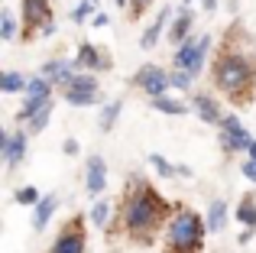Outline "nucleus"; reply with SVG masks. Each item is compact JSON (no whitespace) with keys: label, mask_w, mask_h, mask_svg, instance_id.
Wrapping results in <instances>:
<instances>
[{"label":"nucleus","mask_w":256,"mask_h":253,"mask_svg":"<svg viewBox=\"0 0 256 253\" xmlns=\"http://www.w3.org/2000/svg\"><path fill=\"white\" fill-rule=\"evenodd\" d=\"M150 166L156 169V176H162V178H172L175 172H178V166H172L166 156H159V152H150Z\"/></svg>","instance_id":"21"},{"label":"nucleus","mask_w":256,"mask_h":253,"mask_svg":"<svg viewBox=\"0 0 256 253\" xmlns=\"http://www.w3.org/2000/svg\"><path fill=\"white\" fill-rule=\"evenodd\" d=\"M75 65H82V68H110V65H107V58L100 56V52L94 49L91 42H82V46H78V58H75Z\"/></svg>","instance_id":"10"},{"label":"nucleus","mask_w":256,"mask_h":253,"mask_svg":"<svg viewBox=\"0 0 256 253\" xmlns=\"http://www.w3.org/2000/svg\"><path fill=\"white\" fill-rule=\"evenodd\" d=\"M150 101H152V108H156V110H162V114H175V117L188 114V104H185V101H175V98L159 94V98H150Z\"/></svg>","instance_id":"17"},{"label":"nucleus","mask_w":256,"mask_h":253,"mask_svg":"<svg viewBox=\"0 0 256 253\" xmlns=\"http://www.w3.org/2000/svg\"><path fill=\"white\" fill-rule=\"evenodd\" d=\"M192 72H185V68H175L172 72V88H178V91H188L192 88Z\"/></svg>","instance_id":"29"},{"label":"nucleus","mask_w":256,"mask_h":253,"mask_svg":"<svg viewBox=\"0 0 256 253\" xmlns=\"http://www.w3.org/2000/svg\"><path fill=\"white\" fill-rule=\"evenodd\" d=\"M136 84L150 98H159V94H166V91L172 88V75H169V72H162V68H156V65H146V68L136 75Z\"/></svg>","instance_id":"4"},{"label":"nucleus","mask_w":256,"mask_h":253,"mask_svg":"<svg viewBox=\"0 0 256 253\" xmlns=\"http://www.w3.org/2000/svg\"><path fill=\"white\" fill-rule=\"evenodd\" d=\"M107 218H110V208H107V202H94V208H91V221L98 224V228H104Z\"/></svg>","instance_id":"30"},{"label":"nucleus","mask_w":256,"mask_h":253,"mask_svg":"<svg viewBox=\"0 0 256 253\" xmlns=\"http://www.w3.org/2000/svg\"><path fill=\"white\" fill-rule=\"evenodd\" d=\"M42 75L49 78L52 84H68L72 78H75V65L65 62V58H52V62L42 65Z\"/></svg>","instance_id":"6"},{"label":"nucleus","mask_w":256,"mask_h":253,"mask_svg":"<svg viewBox=\"0 0 256 253\" xmlns=\"http://www.w3.org/2000/svg\"><path fill=\"white\" fill-rule=\"evenodd\" d=\"M194 110L204 124H220V110H218V101L208 94H194Z\"/></svg>","instance_id":"14"},{"label":"nucleus","mask_w":256,"mask_h":253,"mask_svg":"<svg viewBox=\"0 0 256 253\" xmlns=\"http://www.w3.org/2000/svg\"><path fill=\"white\" fill-rule=\"evenodd\" d=\"M234 218H237L244 228H256V202L253 198H244V202L237 204V211H234Z\"/></svg>","instance_id":"19"},{"label":"nucleus","mask_w":256,"mask_h":253,"mask_svg":"<svg viewBox=\"0 0 256 253\" xmlns=\"http://www.w3.org/2000/svg\"><path fill=\"white\" fill-rule=\"evenodd\" d=\"M56 208H58V198H56V195H46L42 202L36 204V218H32V228H36V230H46V228H49V218L56 214Z\"/></svg>","instance_id":"13"},{"label":"nucleus","mask_w":256,"mask_h":253,"mask_svg":"<svg viewBox=\"0 0 256 253\" xmlns=\"http://www.w3.org/2000/svg\"><path fill=\"white\" fill-rule=\"evenodd\" d=\"M246 152H250V159H256V140L250 143V150H246Z\"/></svg>","instance_id":"36"},{"label":"nucleus","mask_w":256,"mask_h":253,"mask_svg":"<svg viewBox=\"0 0 256 253\" xmlns=\"http://www.w3.org/2000/svg\"><path fill=\"white\" fill-rule=\"evenodd\" d=\"M208 234H220L227 224V204L224 202H211V208H208Z\"/></svg>","instance_id":"15"},{"label":"nucleus","mask_w":256,"mask_h":253,"mask_svg":"<svg viewBox=\"0 0 256 253\" xmlns=\"http://www.w3.org/2000/svg\"><path fill=\"white\" fill-rule=\"evenodd\" d=\"M166 208L169 204L159 198V192H152L150 185H143L136 178L133 192H126V204H124V230L136 240H150L156 234V228L162 224Z\"/></svg>","instance_id":"1"},{"label":"nucleus","mask_w":256,"mask_h":253,"mask_svg":"<svg viewBox=\"0 0 256 253\" xmlns=\"http://www.w3.org/2000/svg\"><path fill=\"white\" fill-rule=\"evenodd\" d=\"M192 23H194V13L192 10H182V16L172 23V32H169V39L175 46H182L188 39V32H192Z\"/></svg>","instance_id":"16"},{"label":"nucleus","mask_w":256,"mask_h":253,"mask_svg":"<svg viewBox=\"0 0 256 253\" xmlns=\"http://www.w3.org/2000/svg\"><path fill=\"white\" fill-rule=\"evenodd\" d=\"M107 23H110V16H107V13H98V16L91 20V26H107Z\"/></svg>","instance_id":"34"},{"label":"nucleus","mask_w":256,"mask_h":253,"mask_svg":"<svg viewBox=\"0 0 256 253\" xmlns=\"http://www.w3.org/2000/svg\"><path fill=\"white\" fill-rule=\"evenodd\" d=\"M201 4H204V10H208V13H211V10H214V6H218V0H201Z\"/></svg>","instance_id":"35"},{"label":"nucleus","mask_w":256,"mask_h":253,"mask_svg":"<svg viewBox=\"0 0 256 253\" xmlns=\"http://www.w3.org/2000/svg\"><path fill=\"white\" fill-rule=\"evenodd\" d=\"M150 4H152V0H133V16H140V13H143Z\"/></svg>","instance_id":"32"},{"label":"nucleus","mask_w":256,"mask_h":253,"mask_svg":"<svg viewBox=\"0 0 256 253\" xmlns=\"http://www.w3.org/2000/svg\"><path fill=\"white\" fill-rule=\"evenodd\" d=\"M208 224L194 211H178L169 221V250L172 253H198Z\"/></svg>","instance_id":"3"},{"label":"nucleus","mask_w":256,"mask_h":253,"mask_svg":"<svg viewBox=\"0 0 256 253\" xmlns=\"http://www.w3.org/2000/svg\"><path fill=\"white\" fill-rule=\"evenodd\" d=\"M104 182H107V166L100 156H91L88 159V192H91L94 198L104 192Z\"/></svg>","instance_id":"8"},{"label":"nucleus","mask_w":256,"mask_h":253,"mask_svg":"<svg viewBox=\"0 0 256 253\" xmlns=\"http://www.w3.org/2000/svg\"><path fill=\"white\" fill-rule=\"evenodd\" d=\"M214 82H218V88L224 91L227 98L246 94V91L253 88V62L244 58V56H237V52H227V56H220L218 65H214Z\"/></svg>","instance_id":"2"},{"label":"nucleus","mask_w":256,"mask_h":253,"mask_svg":"<svg viewBox=\"0 0 256 253\" xmlns=\"http://www.w3.org/2000/svg\"><path fill=\"white\" fill-rule=\"evenodd\" d=\"M46 104H52V98H26V104L20 108V120H30V117H36L39 110L46 108Z\"/></svg>","instance_id":"22"},{"label":"nucleus","mask_w":256,"mask_h":253,"mask_svg":"<svg viewBox=\"0 0 256 253\" xmlns=\"http://www.w3.org/2000/svg\"><path fill=\"white\" fill-rule=\"evenodd\" d=\"M91 13H94V0H84V4H78L75 10H72V20H75V23H88V20H94Z\"/></svg>","instance_id":"28"},{"label":"nucleus","mask_w":256,"mask_h":253,"mask_svg":"<svg viewBox=\"0 0 256 253\" xmlns=\"http://www.w3.org/2000/svg\"><path fill=\"white\" fill-rule=\"evenodd\" d=\"M62 150H65V156H75V152H78V143H75V140H65Z\"/></svg>","instance_id":"33"},{"label":"nucleus","mask_w":256,"mask_h":253,"mask_svg":"<svg viewBox=\"0 0 256 253\" xmlns=\"http://www.w3.org/2000/svg\"><path fill=\"white\" fill-rule=\"evenodd\" d=\"M68 88H75V91H98V78H94V75H82V72H78V75L68 82Z\"/></svg>","instance_id":"26"},{"label":"nucleus","mask_w":256,"mask_h":253,"mask_svg":"<svg viewBox=\"0 0 256 253\" xmlns=\"http://www.w3.org/2000/svg\"><path fill=\"white\" fill-rule=\"evenodd\" d=\"M26 78L20 75V72H4V75H0V91H4V94H16V91H26Z\"/></svg>","instance_id":"18"},{"label":"nucleus","mask_w":256,"mask_h":253,"mask_svg":"<svg viewBox=\"0 0 256 253\" xmlns=\"http://www.w3.org/2000/svg\"><path fill=\"white\" fill-rule=\"evenodd\" d=\"M185 4H188V0H185Z\"/></svg>","instance_id":"38"},{"label":"nucleus","mask_w":256,"mask_h":253,"mask_svg":"<svg viewBox=\"0 0 256 253\" xmlns=\"http://www.w3.org/2000/svg\"><path fill=\"white\" fill-rule=\"evenodd\" d=\"M42 198H39V188L36 185H23V188L16 192V204H39Z\"/></svg>","instance_id":"27"},{"label":"nucleus","mask_w":256,"mask_h":253,"mask_svg":"<svg viewBox=\"0 0 256 253\" xmlns=\"http://www.w3.org/2000/svg\"><path fill=\"white\" fill-rule=\"evenodd\" d=\"M13 36H16V20H13L10 10H4V13H0V39H6V42H10Z\"/></svg>","instance_id":"25"},{"label":"nucleus","mask_w":256,"mask_h":253,"mask_svg":"<svg viewBox=\"0 0 256 253\" xmlns=\"http://www.w3.org/2000/svg\"><path fill=\"white\" fill-rule=\"evenodd\" d=\"M23 13H26V23H39V26L46 20H52L49 0H23Z\"/></svg>","instance_id":"12"},{"label":"nucleus","mask_w":256,"mask_h":253,"mask_svg":"<svg viewBox=\"0 0 256 253\" xmlns=\"http://www.w3.org/2000/svg\"><path fill=\"white\" fill-rule=\"evenodd\" d=\"M117 6H126V0H117Z\"/></svg>","instance_id":"37"},{"label":"nucleus","mask_w":256,"mask_h":253,"mask_svg":"<svg viewBox=\"0 0 256 253\" xmlns=\"http://www.w3.org/2000/svg\"><path fill=\"white\" fill-rule=\"evenodd\" d=\"M240 169H244V176L250 178V182H256V159H246V162L240 166Z\"/></svg>","instance_id":"31"},{"label":"nucleus","mask_w":256,"mask_h":253,"mask_svg":"<svg viewBox=\"0 0 256 253\" xmlns=\"http://www.w3.org/2000/svg\"><path fill=\"white\" fill-rule=\"evenodd\" d=\"M0 152H4V162L6 169H16L20 159L26 156V133H4L0 136Z\"/></svg>","instance_id":"5"},{"label":"nucleus","mask_w":256,"mask_h":253,"mask_svg":"<svg viewBox=\"0 0 256 253\" xmlns=\"http://www.w3.org/2000/svg\"><path fill=\"white\" fill-rule=\"evenodd\" d=\"M120 108H124V101H110V104H107V108H104V117H100V130H110V126L114 124H117V114H120Z\"/></svg>","instance_id":"24"},{"label":"nucleus","mask_w":256,"mask_h":253,"mask_svg":"<svg viewBox=\"0 0 256 253\" xmlns=\"http://www.w3.org/2000/svg\"><path fill=\"white\" fill-rule=\"evenodd\" d=\"M65 101L75 104V108H91V104L100 101V94H98V91H75V88H68V91H65Z\"/></svg>","instance_id":"20"},{"label":"nucleus","mask_w":256,"mask_h":253,"mask_svg":"<svg viewBox=\"0 0 256 253\" xmlns=\"http://www.w3.org/2000/svg\"><path fill=\"white\" fill-rule=\"evenodd\" d=\"M250 143H253V136L244 130V124L240 126H230V130H220V146H224L227 152H237V150H250Z\"/></svg>","instance_id":"9"},{"label":"nucleus","mask_w":256,"mask_h":253,"mask_svg":"<svg viewBox=\"0 0 256 253\" xmlns=\"http://www.w3.org/2000/svg\"><path fill=\"white\" fill-rule=\"evenodd\" d=\"M49 117H52V104H46L36 117H30V120H26V133H30V136H32V133H42L46 124H49Z\"/></svg>","instance_id":"23"},{"label":"nucleus","mask_w":256,"mask_h":253,"mask_svg":"<svg viewBox=\"0 0 256 253\" xmlns=\"http://www.w3.org/2000/svg\"><path fill=\"white\" fill-rule=\"evenodd\" d=\"M52 253H84V234L78 228H68L52 244Z\"/></svg>","instance_id":"7"},{"label":"nucleus","mask_w":256,"mask_h":253,"mask_svg":"<svg viewBox=\"0 0 256 253\" xmlns=\"http://www.w3.org/2000/svg\"><path fill=\"white\" fill-rule=\"evenodd\" d=\"M169 16H172V10H169V6H166V10H159V16H156V23H152V26H150V30H146V32H143V39H140V49H146V52H150V49H152V46H156V42H159V36H162V26H166V23H169Z\"/></svg>","instance_id":"11"}]
</instances>
